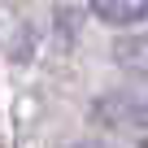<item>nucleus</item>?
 Returning a JSON list of instances; mask_svg holds the SVG:
<instances>
[{
  "label": "nucleus",
  "instance_id": "f03ea898",
  "mask_svg": "<svg viewBox=\"0 0 148 148\" xmlns=\"http://www.w3.org/2000/svg\"><path fill=\"white\" fill-rule=\"evenodd\" d=\"M113 57H118V65H126V70H135V74H148V35H126V39H118Z\"/></svg>",
  "mask_w": 148,
  "mask_h": 148
},
{
  "label": "nucleus",
  "instance_id": "f257e3e1",
  "mask_svg": "<svg viewBox=\"0 0 148 148\" xmlns=\"http://www.w3.org/2000/svg\"><path fill=\"white\" fill-rule=\"evenodd\" d=\"M92 13L105 26H135L148 18V0H92Z\"/></svg>",
  "mask_w": 148,
  "mask_h": 148
}]
</instances>
